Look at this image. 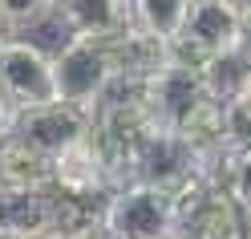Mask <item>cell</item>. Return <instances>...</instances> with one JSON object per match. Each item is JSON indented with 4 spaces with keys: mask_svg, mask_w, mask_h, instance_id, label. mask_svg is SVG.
<instances>
[{
    "mask_svg": "<svg viewBox=\"0 0 251 239\" xmlns=\"http://www.w3.org/2000/svg\"><path fill=\"white\" fill-rule=\"evenodd\" d=\"M182 227L195 239H247V211L227 195V186H215Z\"/></svg>",
    "mask_w": 251,
    "mask_h": 239,
    "instance_id": "obj_10",
    "label": "cell"
},
{
    "mask_svg": "<svg viewBox=\"0 0 251 239\" xmlns=\"http://www.w3.org/2000/svg\"><path fill=\"white\" fill-rule=\"evenodd\" d=\"M17 114H21V106L12 102L4 89H0V138H4V134L12 130V126H17Z\"/></svg>",
    "mask_w": 251,
    "mask_h": 239,
    "instance_id": "obj_18",
    "label": "cell"
},
{
    "mask_svg": "<svg viewBox=\"0 0 251 239\" xmlns=\"http://www.w3.org/2000/svg\"><path fill=\"white\" fill-rule=\"evenodd\" d=\"M49 190L0 186V227H4L8 235H21L28 227H45V223H49Z\"/></svg>",
    "mask_w": 251,
    "mask_h": 239,
    "instance_id": "obj_12",
    "label": "cell"
},
{
    "mask_svg": "<svg viewBox=\"0 0 251 239\" xmlns=\"http://www.w3.org/2000/svg\"><path fill=\"white\" fill-rule=\"evenodd\" d=\"M223 186H227V195L239 203L243 211H251V142H243V146L231 150L227 170H223Z\"/></svg>",
    "mask_w": 251,
    "mask_h": 239,
    "instance_id": "obj_15",
    "label": "cell"
},
{
    "mask_svg": "<svg viewBox=\"0 0 251 239\" xmlns=\"http://www.w3.org/2000/svg\"><path fill=\"white\" fill-rule=\"evenodd\" d=\"M57 12V0H0V21L8 28H28L41 25L45 17Z\"/></svg>",
    "mask_w": 251,
    "mask_h": 239,
    "instance_id": "obj_16",
    "label": "cell"
},
{
    "mask_svg": "<svg viewBox=\"0 0 251 239\" xmlns=\"http://www.w3.org/2000/svg\"><path fill=\"white\" fill-rule=\"evenodd\" d=\"M0 186L12 190H49L53 186V158L37 150L28 138L8 130L0 138Z\"/></svg>",
    "mask_w": 251,
    "mask_h": 239,
    "instance_id": "obj_9",
    "label": "cell"
},
{
    "mask_svg": "<svg viewBox=\"0 0 251 239\" xmlns=\"http://www.w3.org/2000/svg\"><path fill=\"white\" fill-rule=\"evenodd\" d=\"M243 4H251V0H243Z\"/></svg>",
    "mask_w": 251,
    "mask_h": 239,
    "instance_id": "obj_24",
    "label": "cell"
},
{
    "mask_svg": "<svg viewBox=\"0 0 251 239\" xmlns=\"http://www.w3.org/2000/svg\"><path fill=\"white\" fill-rule=\"evenodd\" d=\"M0 89L8 93L21 109L61 102L57 98V73H53V53L41 45H28L21 37H8L0 45Z\"/></svg>",
    "mask_w": 251,
    "mask_h": 239,
    "instance_id": "obj_3",
    "label": "cell"
},
{
    "mask_svg": "<svg viewBox=\"0 0 251 239\" xmlns=\"http://www.w3.org/2000/svg\"><path fill=\"white\" fill-rule=\"evenodd\" d=\"M101 223L114 239H175V231L182 227L175 190L146 179H130L118 190H109Z\"/></svg>",
    "mask_w": 251,
    "mask_h": 239,
    "instance_id": "obj_1",
    "label": "cell"
},
{
    "mask_svg": "<svg viewBox=\"0 0 251 239\" xmlns=\"http://www.w3.org/2000/svg\"><path fill=\"white\" fill-rule=\"evenodd\" d=\"M0 239H12V235H8V231H4V227H0Z\"/></svg>",
    "mask_w": 251,
    "mask_h": 239,
    "instance_id": "obj_23",
    "label": "cell"
},
{
    "mask_svg": "<svg viewBox=\"0 0 251 239\" xmlns=\"http://www.w3.org/2000/svg\"><path fill=\"white\" fill-rule=\"evenodd\" d=\"M202 85H207L211 98L219 102H235L239 93L251 85V61L243 49H231V53H215L202 69Z\"/></svg>",
    "mask_w": 251,
    "mask_h": 239,
    "instance_id": "obj_13",
    "label": "cell"
},
{
    "mask_svg": "<svg viewBox=\"0 0 251 239\" xmlns=\"http://www.w3.org/2000/svg\"><path fill=\"white\" fill-rule=\"evenodd\" d=\"M12 239H69V235H61L57 227H28V231L12 235Z\"/></svg>",
    "mask_w": 251,
    "mask_h": 239,
    "instance_id": "obj_19",
    "label": "cell"
},
{
    "mask_svg": "<svg viewBox=\"0 0 251 239\" xmlns=\"http://www.w3.org/2000/svg\"><path fill=\"white\" fill-rule=\"evenodd\" d=\"M186 12H191V0H130L134 25H142V28H150V33H158L166 41L175 33H182Z\"/></svg>",
    "mask_w": 251,
    "mask_h": 239,
    "instance_id": "obj_14",
    "label": "cell"
},
{
    "mask_svg": "<svg viewBox=\"0 0 251 239\" xmlns=\"http://www.w3.org/2000/svg\"><path fill=\"white\" fill-rule=\"evenodd\" d=\"M247 239H251V211H247Z\"/></svg>",
    "mask_w": 251,
    "mask_h": 239,
    "instance_id": "obj_22",
    "label": "cell"
},
{
    "mask_svg": "<svg viewBox=\"0 0 251 239\" xmlns=\"http://www.w3.org/2000/svg\"><path fill=\"white\" fill-rule=\"evenodd\" d=\"M227 114H231V130H235V142H251V85L239 93L235 102H227Z\"/></svg>",
    "mask_w": 251,
    "mask_h": 239,
    "instance_id": "obj_17",
    "label": "cell"
},
{
    "mask_svg": "<svg viewBox=\"0 0 251 239\" xmlns=\"http://www.w3.org/2000/svg\"><path fill=\"white\" fill-rule=\"evenodd\" d=\"M53 73H57V98L93 118L105 93L114 89V61H109L105 37L73 33L61 45V53H53Z\"/></svg>",
    "mask_w": 251,
    "mask_h": 239,
    "instance_id": "obj_2",
    "label": "cell"
},
{
    "mask_svg": "<svg viewBox=\"0 0 251 239\" xmlns=\"http://www.w3.org/2000/svg\"><path fill=\"white\" fill-rule=\"evenodd\" d=\"M57 17L69 25V33L81 37H105L134 25L130 0H57Z\"/></svg>",
    "mask_w": 251,
    "mask_h": 239,
    "instance_id": "obj_11",
    "label": "cell"
},
{
    "mask_svg": "<svg viewBox=\"0 0 251 239\" xmlns=\"http://www.w3.org/2000/svg\"><path fill=\"white\" fill-rule=\"evenodd\" d=\"M138 93L146 98V106L158 114L166 126H175V118L182 114L191 102H199L207 85H202V73L199 69H182V65H162L154 77H146Z\"/></svg>",
    "mask_w": 251,
    "mask_h": 239,
    "instance_id": "obj_8",
    "label": "cell"
},
{
    "mask_svg": "<svg viewBox=\"0 0 251 239\" xmlns=\"http://www.w3.org/2000/svg\"><path fill=\"white\" fill-rule=\"evenodd\" d=\"M182 33L195 37L211 57L239 49V41H243V0H191Z\"/></svg>",
    "mask_w": 251,
    "mask_h": 239,
    "instance_id": "obj_7",
    "label": "cell"
},
{
    "mask_svg": "<svg viewBox=\"0 0 251 239\" xmlns=\"http://www.w3.org/2000/svg\"><path fill=\"white\" fill-rule=\"evenodd\" d=\"M85 126H89V114H85V109H77V106H69V102H45V106L21 109L12 130L53 158V154H61L65 146H73V142L85 134Z\"/></svg>",
    "mask_w": 251,
    "mask_h": 239,
    "instance_id": "obj_6",
    "label": "cell"
},
{
    "mask_svg": "<svg viewBox=\"0 0 251 239\" xmlns=\"http://www.w3.org/2000/svg\"><path fill=\"white\" fill-rule=\"evenodd\" d=\"M69 239H114V235H109V231H105V223L98 219V223H89V227H81V231H77V235H69Z\"/></svg>",
    "mask_w": 251,
    "mask_h": 239,
    "instance_id": "obj_20",
    "label": "cell"
},
{
    "mask_svg": "<svg viewBox=\"0 0 251 239\" xmlns=\"http://www.w3.org/2000/svg\"><path fill=\"white\" fill-rule=\"evenodd\" d=\"M53 186L69 190V195H81V199H109L114 174H109L105 154L98 150V142L89 134H81L73 146L53 154Z\"/></svg>",
    "mask_w": 251,
    "mask_h": 239,
    "instance_id": "obj_5",
    "label": "cell"
},
{
    "mask_svg": "<svg viewBox=\"0 0 251 239\" xmlns=\"http://www.w3.org/2000/svg\"><path fill=\"white\" fill-rule=\"evenodd\" d=\"M105 49L114 61V85H142L162 65H170L166 37L150 33L142 25H126L118 33H105Z\"/></svg>",
    "mask_w": 251,
    "mask_h": 239,
    "instance_id": "obj_4",
    "label": "cell"
},
{
    "mask_svg": "<svg viewBox=\"0 0 251 239\" xmlns=\"http://www.w3.org/2000/svg\"><path fill=\"white\" fill-rule=\"evenodd\" d=\"M4 41H8V25L0 21V45H4Z\"/></svg>",
    "mask_w": 251,
    "mask_h": 239,
    "instance_id": "obj_21",
    "label": "cell"
}]
</instances>
